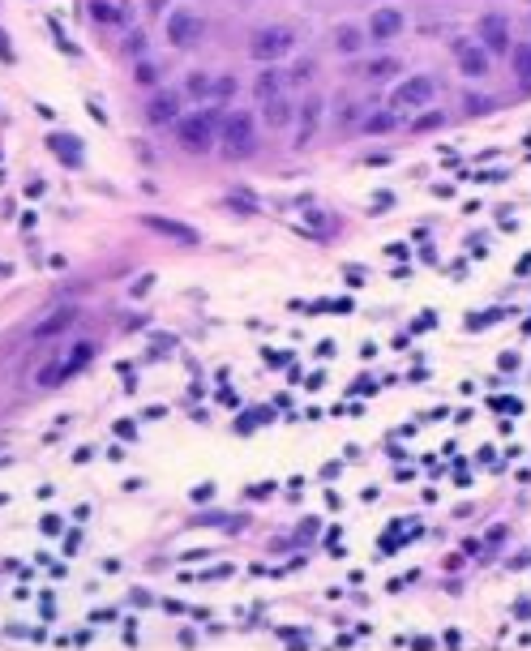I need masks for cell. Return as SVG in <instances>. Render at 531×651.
Masks as SVG:
<instances>
[{"instance_id":"obj_1","label":"cell","mask_w":531,"mask_h":651,"mask_svg":"<svg viewBox=\"0 0 531 651\" xmlns=\"http://www.w3.org/2000/svg\"><path fill=\"white\" fill-rule=\"evenodd\" d=\"M223 150L227 159H248L258 150V120L248 112H232L223 120Z\"/></svg>"},{"instance_id":"obj_2","label":"cell","mask_w":531,"mask_h":651,"mask_svg":"<svg viewBox=\"0 0 531 651\" xmlns=\"http://www.w3.org/2000/svg\"><path fill=\"white\" fill-rule=\"evenodd\" d=\"M296 47V31L292 26H262L248 39V56L253 60H279Z\"/></svg>"},{"instance_id":"obj_3","label":"cell","mask_w":531,"mask_h":651,"mask_svg":"<svg viewBox=\"0 0 531 651\" xmlns=\"http://www.w3.org/2000/svg\"><path fill=\"white\" fill-rule=\"evenodd\" d=\"M180 124V146L189 150V155H206V150L214 146V133H219V116H210V112H197V116H180L176 120Z\"/></svg>"},{"instance_id":"obj_4","label":"cell","mask_w":531,"mask_h":651,"mask_svg":"<svg viewBox=\"0 0 531 651\" xmlns=\"http://www.w3.org/2000/svg\"><path fill=\"white\" fill-rule=\"evenodd\" d=\"M167 39H171L176 47H193V43L201 39V17H197L193 9H176V13L167 17Z\"/></svg>"},{"instance_id":"obj_5","label":"cell","mask_w":531,"mask_h":651,"mask_svg":"<svg viewBox=\"0 0 531 651\" xmlns=\"http://www.w3.org/2000/svg\"><path fill=\"white\" fill-rule=\"evenodd\" d=\"M433 78H407L403 86H394V94H390V108H420V103H428L433 99Z\"/></svg>"},{"instance_id":"obj_6","label":"cell","mask_w":531,"mask_h":651,"mask_svg":"<svg viewBox=\"0 0 531 651\" xmlns=\"http://www.w3.org/2000/svg\"><path fill=\"white\" fill-rule=\"evenodd\" d=\"M146 116H150V124H176L180 120V90H155Z\"/></svg>"},{"instance_id":"obj_7","label":"cell","mask_w":531,"mask_h":651,"mask_svg":"<svg viewBox=\"0 0 531 651\" xmlns=\"http://www.w3.org/2000/svg\"><path fill=\"white\" fill-rule=\"evenodd\" d=\"M480 35H484L489 52H510V22H505V13H484L480 17Z\"/></svg>"},{"instance_id":"obj_8","label":"cell","mask_w":531,"mask_h":651,"mask_svg":"<svg viewBox=\"0 0 531 651\" xmlns=\"http://www.w3.org/2000/svg\"><path fill=\"white\" fill-rule=\"evenodd\" d=\"M398 31H403V13L398 9H377L373 22H369V35L373 39H394Z\"/></svg>"},{"instance_id":"obj_9","label":"cell","mask_w":531,"mask_h":651,"mask_svg":"<svg viewBox=\"0 0 531 651\" xmlns=\"http://www.w3.org/2000/svg\"><path fill=\"white\" fill-rule=\"evenodd\" d=\"M150 232H159V236H167V240H180V244H193L197 240V232L193 228H180V223H171V219H155V214H146L142 219Z\"/></svg>"},{"instance_id":"obj_10","label":"cell","mask_w":531,"mask_h":651,"mask_svg":"<svg viewBox=\"0 0 531 651\" xmlns=\"http://www.w3.org/2000/svg\"><path fill=\"white\" fill-rule=\"evenodd\" d=\"M459 69L467 78H484L489 73V52L484 47H459Z\"/></svg>"},{"instance_id":"obj_11","label":"cell","mask_w":531,"mask_h":651,"mask_svg":"<svg viewBox=\"0 0 531 651\" xmlns=\"http://www.w3.org/2000/svg\"><path fill=\"white\" fill-rule=\"evenodd\" d=\"M73 317H78V309H60V313H52V317H47L43 326H35V339H47V335H60V330H65V326H69Z\"/></svg>"},{"instance_id":"obj_12","label":"cell","mask_w":531,"mask_h":651,"mask_svg":"<svg viewBox=\"0 0 531 651\" xmlns=\"http://www.w3.org/2000/svg\"><path fill=\"white\" fill-rule=\"evenodd\" d=\"M335 43H339V52H343V56H356L360 47H364V35H360L356 26H343V31L335 35Z\"/></svg>"},{"instance_id":"obj_13","label":"cell","mask_w":531,"mask_h":651,"mask_svg":"<svg viewBox=\"0 0 531 651\" xmlns=\"http://www.w3.org/2000/svg\"><path fill=\"white\" fill-rule=\"evenodd\" d=\"M266 120L274 124V129H283V124L292 120V103H287V99H270V103H266Z\"/></svg>"},{"instance_id":"obj_14","label":"cell","mask_w":531,"mask_h":651,"mask_svg":"<svg viewBox=\"0 0 531 651\" xmlns=\"http://www.w3.org/2000/svg\"><path fill=\"white\" fill-rule=\"evenodd\" d=\"M390 129H398V116L394 112H377V116L364 120V133H390Z\"/></svg>"},{"instance_id":"obj_15","label":"cell","mask_w":531,"mask_h":651,"mask_svg":"<svg viewBox=\"0 0 531 651\" xmlns=\"http://www.w3.org/2000/svg\"><path fill=\"white\" fill-rule=\"evenodd\" d=\"M317 116H321V99L309 94V99H305V108H300V124H305V133L317 129Z\"/></svg>"},{"instance_id":"obj_16","label":"cell","mask_w":531,"mask_h":651,"mask_svg":"<svg viewBox=\"0 0 531 651\" xmlns=\"http://www.w3.org/2000/svg\"><path fill=\"white\" fill-rule=\"evenodd\" d=\"M279 86H283V78H279V73H266V78H262L258 86H253V90H258V99H262V103H270V99H279Z\"/></svg>"},{"instance_id":"obj_17","label":"cell","mask_w":531,"mask_h":651,"mask_svg":"<svg viewBox=\"0 0 531 651\" xmlns=\"http://www.w3.org/2000/svg\"><path fill=\"white\" fill-rule=\"evenodd\" d=\"M90 13L99 22H124V9H116V5H90Z\"/></svg>"},{"instance_id":"obj_18","label":"cell","mask_w":531,"mask_h":651,"mask_svg":"<svg viewBox=\"0 0 531 651\" xmlns=\"http://www.w3.org/2000/svg\"><path fill=\"white\" fill-rule=\"evenodd\" d=\"M514 65H519V82H527V78H531V56H527V47H519Z\"/></svg>"},{"instance_id":"obj_19","label":"cell","mask_w":531,"mask_h":651,"mask_svg":"<svg viewBox=\"0 0 531 651\" xmlns=\"http://www.w3.org/2000/svg\"><path fill=\"white\" fill-rule=\"evenodd\" d=\"M155 78H159L155 65H146V60H142V65H137V82H142V86H155Z\"/></svg>"},{"instance_id":"obj_20","label":"cell","mask_w":531,"mask_h":651,"mask_svg":"<svg viewBox=\"0 0 531 651\" xmlns=\"http://www.w3.org/2000/svg\"><path fill=\"white\" fill-rule=\"evenodd\" d=\"M214 94H219V99H232V94H236V82H232V78H219V82H214Z\"/></svg>"},{"instance_id":"obj_21","label":"cell","mask_w":531,"mask_h":651,"mask_svg":"<svg viewBox=\"0 0 531 651\" xmlns=\"http://www.w3.org/2000/svg\"><path fill=\"white\" fill-rule=\"evenodd\" d=\"M206 90H210V82L201 78V73H193V78H189V94H206Z\"/></svg>"},{"instance_id":"obj_22","label":"cell","mask_w":531,"mask_h":651,"mask_svg":"<svg viewBox=\"0 0 531 651\" xmlns=\"http://www.w3.org/2000/svg\"><path fill=\"white\" fill-rule=\"evenodd\" d=\"M437 124H441V112H428V116L416 120V129H437Z\"/></svg>"}]
</instances>
